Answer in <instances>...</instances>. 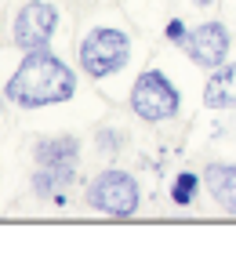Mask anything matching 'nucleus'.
Wrapping results in <instances>:
<instances>
[{
	"mask_svg": "<svg viewBox=\"0 0 236 254\" xmlns=\"http://www.w3.org/2000/svg\"><path fill=\"white\" fill-rule=\"evenodd\" d=\"M73 95H77V73L69 69V62H62L47 48L26 51V59L18 62V69L4 84V98L18 109L58 106V102H69Z\"/></svg>",
	"mask_w": 236,
	"mask_h": 254,
	"instance_id": "nucleus-1",
	"label": "nucleus"
},
{
	"mask_svg": "<svg viewBox=\"0 0 236 254\" xmlns=\"http://www.w3.org/2000/svg\"><path fill=\"white\" fill-rule=\"evenodd\" d=\"M77 59L91 80H105L127 65V59H131V37L124 29H113V26H94L91 33H84Z\"/></svg>",
	"mask_w": 236,
	"mask_h": 254,
	"instance_id": "nucleus-2",
	"label": "nucleus"
},
{
	"mask_svg": "<svg viewBox=\"0 0 236 254\" xmlns=\"http://www.w3.org/2000/svg\"><path fill=\"white\" fill-rule=\"evenodd\" d=\"M87 203L94 211L109 214V218H131L142 203V189L135 175H127L120 167H109V171H98L87 186Z\"/></svg>",
	"mask_w": 236,
	"mask_h": 254,
	"instance_id": "nucleus-3",
	"label": "nucleus"
},
{
	"mask_svg": "<svg viewBox=\"0 0 236 254\" xmlns=\"http://www.w3.org/2000/svg\"><path fill=\"white\" fill-rule=\"evenodd\" d=\"M182 109V95L160 69H146L138 73L131 87V113L146 124H163Z\"/></svg>",
	"mask_w": 236,
	"mask_h": 254,
	"instance_id": "nucleus-4",
	"label": "nucleus"
},
{
	"mask_svg": "<svg viewBox=\"0 0 236 254\" xmlns=\"http://www.w3.org/2000/svg\"><path fill=\"white\" fill-rule=\"evenodd\" d=\"M55 29H58V7L47 4V0H29V4H22V11L15 15L11 40H15L22 51H40V48L51 44Z\"/></svg>",
	"mask_w": 236,
	"mask_h": 254,
	"instance_id": "nucleus-5",
	"label": "nucleus"
},
{
	"mask_svg": "<svg viewBox=\"0 0 236 254\" xmlns=\"http://www.w3.org/2000/svg\"><path fill=\"white\" fill-rule=\"evenodd\" d=\"M178 48L193 59L200 69H211L215 73L218 65H226V55H229V29L222 22H200L196 29H189Z\"/></svg>",
	"mask_w": 236,
	"mask_h": 254,
	"instance_id": "nucleus-6",
	"label": "nucleus"
},
{
	"mask_svg": "<svg viewBox=\"0 0 236 254\" xmlns=\"http://www.w3.org/2000/svg\"><path fill=\"white\" fill-rule=\"evenodd\" d=\"M33 160H37V167L58 171V175H66V178H77V167H80V142H77L73 134L37 138V145H33Z\"/></svg>",
	"mask_w": 236,
	"mask_h": 254,
	"instance_id": "nucleus-7",
	"label": "nucleus"
},
{
	"mask_svg": "<svg viewBox=\"0 0 236 254\" xmlns=\"http://www.w3.org/2000/svg\"><path fill=\"white\" fill-rule=\"evenodd\" d=\"M204 186L222 211L236 214V164H222V160L207 164L204 167Z\"/></svg>",
	"mask_w": 236,
	"mask_h": 254,
	"instance_id": "nucleus-8",
	"label": "nucleus"
},
{
	"mask_svg": "<svg viewBox=\"0 0 236 254\" xmlns=\"http://www.w3.org/2000/svg\"><path fill=\"white\" fill-rule=\"evenodd\" d=\"M207 109H236V65H218L204 84Z\"/></svg>",
	"mask_w": 236,
	"mask_h": 254,
	"instance_id": "nucleus-9",
	"label": "nucleus"
},
{
	"mask_svg": "<svg viewBox=\"0 0 236 254\" xmlns=\"http://www.w3.org/2000/svg\"><path fill=\"white\" fill-rule=\"evenodd\" d=\"M69 182H73V178L58 175V171H47V167L33 171V192H37L40 200H62V192H66Z\"/></svg>",
	"mask_w": 236,
	"mask_h": 254,
	"instance_id": "nucleus-10",
	"label": "nucleus"
},
{
	"mask_svg": "<svg viewBox=\"0 0 236 254\" xmlns=\"http://www.w3.org/2000/svg\"><path fill=\"white\" fill-rule=\"evenodd\" d=\"M200 182H204V175H196V171H182V175L171 182V200L178 203V207H189V203L196 200Z\"/></svg>",
	"mask_w": 236,
	"mask_h": 254,
	"instance_id": "nucleus-11",
	"label": "nucleus"
},
{
	"mask_svg": "<svg viewBox=\"0 0 236 254\" xmlns=\"http://www.w3.org/2000/svg\"><path fill=\"white\" fill-rule=\"evenodd\" d=\"M120 142H124V134L113 131V127H102L98 131V149L102 153H120Z\"/></svg>",
	"mask_w": 236,
	"mask_h": 254,
	"instance_id": "nucleus-12",
	"label": "nucleus"
},
{
	"mask_svg": "<svg viewBox=\"0 0 236 254\" xmlns=\"http://www.w3.org/2000/svg\"><path fill=\"white\" fill-rule=\"evenodd\" d=\"M185 33H189V29L182 26L178 18H171V22H167V40H171V44H182V37H185Z\"/></svg>",
	"mask_w": 236,
	"mask_h": 254,
	"instance_id": "nucleus-13",
	"label": "nucleus"
},
{
	"mask_svg": "<svg viewBox=\"0 0 236 254\" xmlns=\"http://www.w3.org/2000/svg\"><path fill=\"white\" fill-rule=\"evenodd\" d=\"M193 4H196V7H215L218 0H193Z\"/></svg>",
	"mask_w": 236,
	"mask_h": 254,
	"instance_id": "nucleus-14",
	"label": "nucleus"
},
{
	"mask_svg": "<svg viewBox=\"0 0 236 254\" xmlns=\"http://www.w3.org/2000/svg\"><path fill=\"white\" fill-rule=\"evenodd\" d=\"M0 102H4V95H0Z\"/></svg>",
	"mask_w": 236,
	"mask_h": 254,
	"instance_id": "nucleus-15",
	"label": "nucleus"
}]
</instances>
